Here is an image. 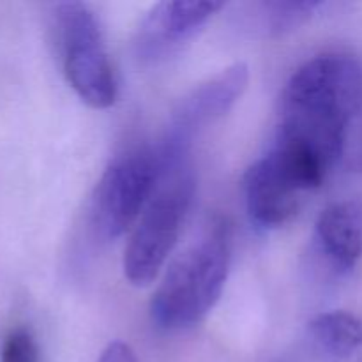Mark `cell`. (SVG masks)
Here are the masks:
<instances>
[{
    "label": "cell",
    "instance_id": "obj_1",
    "mask_svg": "<svg viewBox=\"0 0 362 362\" xmlns=\"http://www.w3.org/2000/svg\"><path fill=\"white\" fill-rule=\"evenodd\" d=\"M361 113V62L345 53H324L286 81L276 140L306 148L331 170L345 156L350 127Z\"/></svg>",
    "mask_w": 362,
    "mask_h": 362
},
{
    "label": "cell",
    "instance_id": "obj_2",
    "mask_svg": "<svg viewBox=\"0 0 362 362\" xmlns=\"http://www.w3.org/2000/svg\"><path fill=\"white\" fill-rule=\"evenodd\" d=\"M232 258V235L216 221L166 271L151 300V318L163 331H182L200 324L218 304Z\"/></svg>",
    "mask_w": 362,
    "mask_h": 362
},
{
    "label": "cell",
    "instance_id": "obj_3",
    "mask_svg": "<svg viewBox=\"0 0 362 362\" xmlns=\"http://www.w3.org/2000/svg\"><path fill=\"white\" fill-rule=\"evenodd\" d=\"M52 30L66 80L78 98L95 110L115 105L119 85L94 11L81 2L57 4Z\"/></svg>",
    "mask_w": 362,
    "mask_h": 362
},
{
    "label": "cell",
    "instance_id": "obj_4",
    "mask_svg": "<svg viewBox=\"0 0 362 362\" xmlns=\"http://www.w3.org/2000/svg\"><path fill=\"white\" fill-rule=\"evenodd\" d=\"M193 197L194 179L186 163L166 170L124 251V276L131 285L147 286L158 278L179 240Z\"/></svg>",
    "mask_w": 362,
    "mask_h": 362
},
{
    "label": "cell",
    "instance_id": "obj_5",
    "mask_svg": "<svg viewBox=\"0 0 362 362\" xmlns=\"http://www.w3.org/2000/svg\"><path fill=\"white\" fill-rule=\"evenodd\" d=\"M163 175L165 165L158 147L117 158L99 179L92 198V228L99 239H117L138 223Z\"/></svg>",
    "mask_w": 362,
    "mask_h": 362
},
{
    "label": "cell",
    "instance_id": "obj_6",
    "mask_svg": "<svg viewBox=\"0 0 362 362\" xmlns=\"http://www.w3.org/2000/svg\"><path fill=\"white\" fill-rule=\"evenodd\" d=\"M250 83V69L237 62L197 85L173 112L163 144L158 145L165 168L184 165L194 138L235 106Z\"/></svg>",
    "mask_w": 362,
    "mask_h": 362
},
{
    "label": "cell",
    "instance_id": "obj_7",
    "mask_svg": "<svg viewBox=\"0 0 362 362\" xmlns=\"http://www.w3.org/2000/svg\"><path fill=\"white\" fill-rule=\"evenodd\" d=\"M313 191L297 173L269 151L244 175V200L251 223L260 230H274L299 214Z\"/></svg>",
    "mask_w": 362,
    "mask_h": 362
},
{
    "label": "cell",
    "instance_id": "obj_8",
    "mask_svg": "<svg viewBox=\"0 0 362 362\" xmlns=\"http://www.w3.org/2000/svg\"><path fill=\"white\" fill-rule=\"evenodd\" d=\"M225 7L223 2H159L141 20L134 37V55L144 64L166 59Z\"/></svg>",
    "mask_w": 362,
    "mask_h": 362
},
{
    "label": "cell",
    "instance_id": "obj_9",
    "mask_svg": "<svg viewBox=\"0 0 362 362\" xmlns=\"http://www.w3.org/2000/svg\"><path fill=\"white\" fill-rule=\"evenodd\" d=\"M315 240L338 271H352L362 258V202L343 200L324 209L315 225Z\"/></svg>",
    "mask_w": 362,
    "mask_h": 362
},
{
    "label": "cell",
    "instance_id": "obj_10",
    "mask_svg": "<svg viewBox=\"0 0 362 362\" xmlns=\"http://www.w3.org/2000/svg\"><path fill=\"white\" fill-rule=\"evenodd\" d=\"M311 339L329 356H352L362 346V320L349 311L320 313L308 324Z\"/></svg>",
    "mask_w": 362,
    "mask_h": 362
},
{
    "label": "cell",
    "instance_id": "obj_11",
    "mask_svg": "<svg viewBox=\"0 0 362 362\" xmlns=\"http://www.w3.org/2000/svg\"><path fill=\"white\" fill-rule=\"evenodd\" d=\"M322 6L313 0H264L253 4L250 18L264 37H279L306 25Z\"/></svg>",
    "mask_w": 362,
    "mask_h": 362
},
{
    "label": "cell",
    "instance_id": "obj_12",
    "mask_svg": "<svg viewBox=\"0 0 362 362\" xmlns=\"http://www.w3.org/2000/svg\"><path fill=\"white\" fill-rule=\"evenodd\" d=\"M2 362H41L39 346L32 332L25 327H16L7 334L0 354Z\"/></svg>",
    "mask_w": 362,
    "mask_h": 362
},
{
    "label": "cell",
    "instance_id": "obj_13",
    "mask_svg": "<svg viewBox=\"0 0 362 362\" xmlns=\"http://www.w3.org/2000/svg\"><path fill=\"white\" fill-rule=\"evenodd\" d=\"M98 362H138L133 349L124 341H113L103 350Z\"/></svg>",
    "mask_w": 362,
    "mask_h": 362
}]
</instances>
